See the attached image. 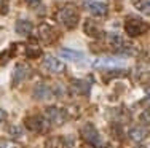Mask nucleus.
Wrapping results in <instances>:
<instances>
[{"label":"nucleus","instance_id":"obj_1","mask_svg":"<svg viewBox=\"0 0 150 148\" xmlns=\"http://www.w3.org/2000/svg\"><path fill=\"white\" fill-rule=\"evenodd\" d=\"M56 19H58L59 24H62L66 29L72 30L77 27L78 19H80V15H78V10L74 3H66L58 10L56 13Z\"/></svg>","mask_w":150,"mask_h":148},{"label":"nucleus","instance_id":"obj_2","mask_svg":"<svg viewBox=\"0 0 150 148\" xmlns=\"http://www.w3.org/2000/svg\"><path fill=\"white\" fill-rule=\"evenodd\" d=\"M80 134L88 145H91L94 148H104L105 147L101 134H99V131L94 128V124H91V123H86V124L80 129Z\"/></svg>","mask_w":150,"mask_h":148},{"label":"nucleus","instance_id":"obj_3","mask_svg":"<svg viewBox=\"0 0 150 148\" xmlns=\"http://www.w3.org/2000/svg\"><path fill=\"white\" fill-rule=\"evenodd\" d=\"M69 115L64 108L59 107H46L45 108V121L51 126H61L67 121Z\"/></svg>","mask_w":150,"mask_h":148},{"label":"nucleus","instance_id":"obj_4","mask_svg":"<svg viewBox=\"0 0 150 148\" xmlns=\"http://www.w3.org/2000/svg\"><path fill=\"white\" fill-rule=\"evenodd\" d=\"M125 30H126V34L129 35V37H139V35L145 34L147 24L136 16H128L126 19H125Z\"/></svg>","mask_w":150,"mask_h":148},{"label":"nucleus","instance_id":"obj_5","mask_svg":"<svg viewBox=\"0 0 150 148\" xmlns=\"http://www.w3.org/2000/svg\"><path fill=\"white\" fill-rule=\"evenodd\" d=\"M59 35H61L59 30L56 29L54 26L48 24V22H43V24L38 26V38H40L43 43H46V45L54 43V41L59 38Z\"/></svg>","mask_w":150,"mask_h":148},{"label":"nucleus","instance_id":"obj_6","mask_svg":"<svg viewBox=\"0 0 150 148\" xmlns=\"http://www.w3.org/2000/svg\"><path fill=\"white\" fill-rule=\"evenodd\" d=\"M30 72H32V69L26 64V62H19V64H16L15 69H13V73H11L13 86H19L23 81H26V80L30 76Z\"/></svg>","mask_w":150,"mask_h":148},{"label":"nucleus","instance_id":"obj_7","mask_svg":"<svg viewBox=\"0 0 150 148\" xmlns=\"http://www.w3.org/2000/svg\"><path fill=\"white\" fill-rule=\"evenodd\" d=\"M126 59L113 58V56H104L94 61V67L98 69H121V67H126Z\"/></svg>","mask_w":150,"mask_h":148},{"label":"nucleus","instance_id":"obj_8","mask_svg":"<svg viewBox=\"0 0 150 148\" xmlns=\"http://www.w3.org/2000/svg\"><path fill=\"white\" fill-rule=\"evenodd\" d=\"M46 124H48V123L45 121V118L43 116H38V115L27 116V118L24 119V126L32 132H43Z\"/></svg>","mask_w":150,"mask_h":148},{"label":"nucleus","instance_id":"obj_9","mask_svg":"<svg viewBox=\"0 0 150 148\" xmlns=\"http://www.w3.org/2000/svg\"><path fill=\"white\" fill-rule=\"evenodd\" d=\"M83 6L90 15L102 18L107 15V5L102 2H96V0H83Z\"/></svg>","mask_w":150,"mask_h":148},{"label":"nucleus","instance_id":"obj_10","mask_svg":"<svg viewBox=\"0 0 150 148\" xmlns=\"http://www.w3.org/2000/svg\"><path fill=\"white\" fill-rule=\"evenodd\" d=\"M42 67H43L46 72H51V73H62L64 69H66V65H64L58 58L50 56V54L43 58V61H42Z\"/></svg>","mask_w":150,"mask_h":148},{"label":"nucleus","instance_id":"obj_11","mask_svg":"<svg viewBox=\"0 0 150 148\" xmlns=\"http://www.w3.org/2000/svg\"><path fill=\"white\" fill-rule=\"evenodd\" d=\"M48 145L51 148H72L75 145V139L72 135H58L50 139Z\"/></svg>","mask_w":150,"mask_h":148},{"label":"nucleus","instance_id":"obj_12","mask_svg":"<svg viewBox=\"0 0 150 148\" xmlns=\"http://www.w3.org/2000/svg\"><path fill=\"white\" fill-rule=\"evenodd\" d=\"M34 97L38 99V100H46V99L53 97V91L48 84L45 83H38L37 86L34 88Z\"/></svg>","mask_w":150,"mask_h":148},{"label":"nucleus","instance_id":"obj_13","mask_svg":"<svg viewBox=\"0 0 150 148\" xmlns=\"http://www.w3.org/2000/svg\"><path fill=\"white\" fill-rule=\"evenodd\" d=\"M59 56L62 59H67V61H72V62H80L85 59V54L81 51H75V49H69V48H61Z\"/></svg>","mask_w":150,"mask_h":148},{"label":"nucleus","instance_id":"obj_14","mask_svg":"<svg viewBox=\"0 0 150 148\" xmlns=\"http://www.w3.org/2000/svg\"><path fill=\"white\" fill-rule=\"evenodd\" d=\"M128 135H129V139L133 140V142H142V140L147 139L149 135V131L145 126H134V128L129 129V132H128Z\"/></svg>","mask_w":150,"mask_h":148},{"label":"nucleus","instance_id":"obj_15","mask_svg":"<svg viewBox=\"0 0 150 148\" xmlns=\"http://www.w3.org/2000/svg\"><path fill=\"white\" fill-rule=\"evenodd\" d=\"M32 29H34V26H32L30 21H27V19H18L16 21V26H15L16 34L23 35V37H27V35H30Z\"/></svg>","mask_w":150,"mask_h":148},{"label":"nucleus","instance_id":"obj_16","mask_svg":"<svg viewBox=\"0 0 150 148\" xmlns=\"http://www.w3.org/2000/svg\"><path fill=\"white\" fill-rule=\"evenodd\" d=\"M72 88L77 94H81V96H86L91 89V84L86 81V80H74Z\"/></svg>","mask_w":150,"mask_h":148},{"label":"nucleus","instance_id":"obj_17","mask_svg":"<svg viewBox=\"0 0 150 148\" xmlns=\"http://www.w3.org/2000/svg\"><path fill=\"white\" fill-rule=\"evenodd\" d=\"M85 34L90 35V37H94V38L102 37V30H99V27L96 26L93 21H86V22H85Z\"/></svg>","mask_w":150,"mask_h":148},{"label":"nucleus","instance_id":"obj_18","mask_svg":"<svg viewBox=\"0 0 150 148\" xmlns=\"http://www.w3.org/2000/svg\"><path fill=\"white\" fill-rule=\"evenodd\" d=\"M26 56L29 59H35V58H38V56H42L40 46H38L35 41H30V43L26 46Z\"/></svg>","mask_w":150,"mask_h":148},{"label":"nucleus","instance_id":"obj_19","mask_svg":"<svg viewBox=\"0 0 150 148\" xmlns=\"http://www.w3.org/2000/svg\"><path fill=\"white\" fill-rule=\"evenodd\" d=\"M134 6L139 10V11L149 15V0H133Z\"/></svg>","mask_w":150,"mask_h":148},{"label":"nucleus","instance_id":"obj_20","mask_svg":"<svg viewBox=\"0 0 150 148\" xmlns=\"http://www.w3.org/2000/svg\"><path fill=\"white\" fill-rule=\"evenodd\" d=\"M0 148H19L11 140H0Z\"/></svg>","mask_w":150,"mask_h":148},{"label":"nucleus","instance_id":"obj_21","mask_svg":"<svg viewBox=\"0 0 150 148\" xmlns=\"http://www.w3.org/2000/svg\"><path fill=\"white\" fill-rule=\"evenodd\" d=\"M139 118H141L142 123H144V126H149V123H150V119H149V110H144Z\"/></svg>","mask_w":150,"mask_h":148},{"label":"nucleus","instance_id":"obj_22","mask_svg":"<svg viewBox=\"0 0 150 148\" xmlns=\"http://www.w3.org/2000/svg\"><path fill=\"white\" fill-rule=\"evenodd\" d=\"M40 3H42V0H26V5L29 8H37Z\"/></svg>","mask_w":150,"mask_h":148},{"label":"nucleus","instance_id":"obj_23","mask_svg":"<svg viewBox=\"0 0 150 148\" xmlns=\"http://www.w3.org/2000/svg\"><path fill=\"white\" fill-rule=\"evenodd\" d=\"M8 131H10V134H13V137H19V135H21V129L15 128V126H11V128H8Z\"/></svg>","mask_w":150,"mask_h":148},{"label":"nucleus","instance_id":"obj_24","mask_svg":"<svg viewBox=\"0 0 150 148\" xmlns=\"http://www.w3.org/2000/svg\"><path fill=\"white\" fill-rule=\"evenodd\" d=\"M5 118H6L5 110H3V108H0V123H3V121H5Z\"/></svg>","mask_w":150,"mask_h":148},{"label":"nucleus","instance_id":"obj_25","mask_svg":"<svg viewBox=\"0 0 150 148\" xmlns=\"http://www.w3.org/2000/svg\"><path fill=\"white\" fill-rule=\"evenodd\" d=\"M83 148H94V147H91V145H85Z\"/></svg>","mask_w":150,"mask_h":148}]
</instances>
